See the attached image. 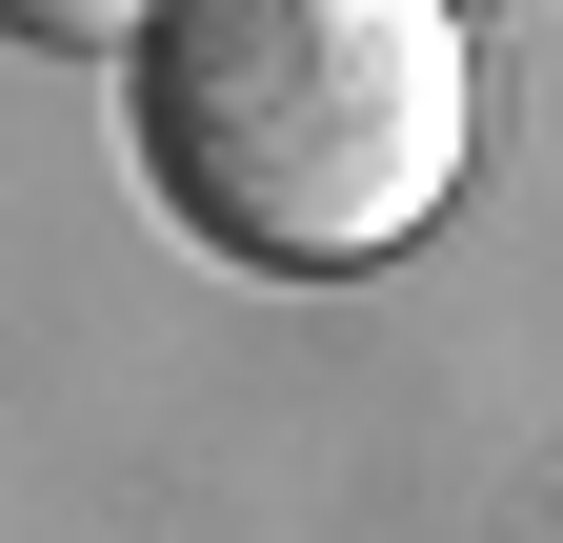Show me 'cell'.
Returning <instances> with one entry per match:
<instances>
[{"label":"cell","instance_id":"obj_1","mask_svg":"<svg viewBox=\"0 0 563 543\" xmlns=\"http://www.w3.org/2000/svg\"><path fill=\"white\" fill-rule=\"evenodd\" d=\"M121 121L181 242L262 282H363L483 162V41L463 0H162Z\"/></svg>","mask_w":563,"mask_h":543},{"label":"cell","instance_id":"obj_2","mask_svg":"<svg viewBox=\"0 0 563 543\" xmlns=\"http://www.w3.org/2000/svg\"><path fill=\"white\" fill-rule=\"evenodd\" d=\"M21 41H81V60L121 41V60H141V41H162V0H21Z\"/></svg>","mask_w":563,"mask_h":543}]
</instances>
